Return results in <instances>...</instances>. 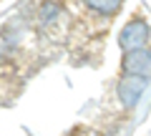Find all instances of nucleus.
Here are the masks:
<instances>
[{
    "label": "nucleus",
    "mask_w": 151,
    "mask_h": 136,
    "mask_svg": "<svg viewBox=\"0 0 151 136\" xmlns=\"http://www.w3.org/2000/svg\"><path fill=\"white\" fill-rule=\"evenodd\" d=\"M121 50H134V48H149V23L144 18H134L126 23V28L119 35Z\"/></svg>",
    "instance_id": "1"
},
{
    "label": "nucleus",
    "mask_w": 151,
    "mask_h": 136,
    "mask_svg": "<svg viewBox=\"0 0 151 136\" xmlns=\"http://www.w3.org/2000/svg\"><path fill=\"white\" fill-rule=\"evenodd\" d=\"M149 88V78H136V76H124L116 86V93H119V101L124 109H134L141 101V96Z\"/></svg>",
    "instance_id": "2"
},
{
    "label": "nucleus",
    "mask_w": 151,
    "mask_h": 136,
    "mask_svg": "<svg viewBox=\"0 0 151 136\" xmlns=\"http://www.w3.org/2000/svg\"><path fill=\"white\" fill-rule=\"evenodd\" d=\"M121 68H124L126 76L149 78V71H151V53H149V48L124 50V58H121Z\"/></svg>",
    "instance_id": "3"
},
{
    "label": "nucleus",
    "mask_w": 151,
    "mask_h": 136,
    "mask_svg": "<svg viewBox=\"0 0 151 136\" xmlns=\"http://www.w3.org/2000/svg\"><path fill=\"white\" fill-rule=\"evenodd\" d=\"M60 8H63V3L60 0H45L43 5L38 8V15H35V20H38V28H50L55 20L60 18Z\"/></svg>",
    "instance_id": "4"
},
{
    "label": "nucleus",
    "mask_w": 151,
    "mask_h": 136,
    "mask_svg": "<svg viewBox=\"0 0 151 136\" xmlns=\"http://www.w3.org/2000/svg\"><path fill=\"white\" fill-rule=\"evenodd\" d=\"M91 10H96V13H103V15H111V13H116L121 8V3L124 0H83Z\"/></svg>",
    "instance_id": "5"
},
{
    "label": "nucleus",
    "mask_w": 151,
    "mask_h": 136,
    "mask_svg": "<svg viewBox=\"0 0 151 136\" xmlns=\"http://www.w3.org/2000/svg\"><path fill=\"white\" fill-rule=\"evenodd\" d=\"M3 58H5V55H3V48H0V65H3Z\"/></svg>",
    "instance_id": "6"
}]
</instances>
